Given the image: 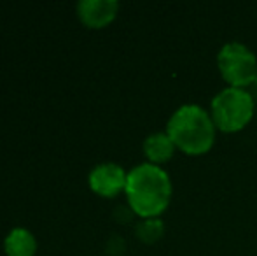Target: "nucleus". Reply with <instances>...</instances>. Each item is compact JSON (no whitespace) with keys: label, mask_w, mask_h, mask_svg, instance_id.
Here are the masks:
<instances>
[{"label":"nucleus","mask_w":257,"mask_h":256,"mask_svg":"<svg viewBox=\"0 0 257 256\" xmlns=\"http://www.w3.org/2000/svg\"><path fill=\"white\" fill-rule=\"evenodd\" d=\"M37 239L30 230L23 226L13 228L4 239L6 256H35L37 254Z\"/></svg>","instance_id":"8"},{"label":"nucleus","mask_w":257,"mask_h":256,"mask_svg":"<svg viewBox=\"0 0 257 256\" xmlns=\"http://www.w3.org/2000/svg\"><path fill=\"white\" fill-rule=\"evenodd\" d=\"M124 195L128 207L140 219L159 218L172 202V178L161 165L144 161L128 170Z\"/></svg>","instance_id":"1"},{"label":"nucleus","mask_w":257,"mask_h":256,"mask_svg":"<svg viewBox=\"0 0 257 256\" xmlns=\"http://www.w3.org/2000/svg\"><path fill=\"white\" fill-rule=\"evenodd\" d=\"M217 67L229 86L247 88L257 75V56L247 44L238 41L226 42L217 53Z\"/></svg>","instance_id":"4"},{"label":"nucleus","mask_w":257,"mask_h":256,"mask_svg":"<svg viewBox=\"0 0 257 256\" xmlns=\"http://www.w3.org/2000/svg\"><path fill=\"white\" fill-rule=\"evenodd\" d=\"M165 233V223L161 221V218H147L140 219L135 226V235L137 239H140L144 244H154Z\"/></svg>","instance_id":"9"},{"label":"nucleus","mask_w":257,"mask_h":256,"mask_svg":"<svg viewBox=\"0 0 257 256\" xmlns=\"http://www.w3.org/2000/svg\"><path fill=\"white\" fill-rule=\"evenodd\" d=\"M254 84L257 86V75H255V81H254Z\"/></svg>","instance_id":"10"},{"label":"nucleus","mask_w":257,"mask_h":256,"mask_svg":"<svg viewBox=\"0 0 257 256\" xmlns=\"http://www.w3.org/2000/svg\"><path fill=\"white\" fill-rule=\"evenodd\" d=\"M128 172L114 161H103L89 170L88 185L93 193L103 198H114L126 190Z\"/></svg>","instance_id":"5"},{"label":"nucleus","mask_w":257,"mask_h":256,"mask_svg":"<svg viewBox=\"0 0 257 256\" xmlns=\"http://www.w3.org/2000/svg\"><path fill=\"white\" fill-rule=\"evenodd\" d=\"M166 133L177 149L191 156L208 153L215 142L217 127L210 111L198 104H184L170 116Z\"/></svg>","instance_id":"2"},{"label":"nucleus","mask_w":257,"mask_h":256,"mask_svg":"<svg viewBox=\"0 0 257 256\" xmlns=\"http://www.w3.org/2000/svg\"><path fill=\"white\" fill-rule=\"evenodd\" d=\"M142 149L149 163L161 165L173 156L177 147L166 132H154L146 137V140L142 144Z\"/></svg>","instance_id":"7"},{"label":"nucleus","mask_w":257,"mask_h":256,"mask_svg":"<svg viewBox=\"0 0 257 256\" xmlns=\"http://www.w3.org/2000/svg\"><path fill=\"white\" fill-rule=\"evenodd\" d=\"M75 13L84 27L100 30L115 20L119 13V2L117 0H81L75 6Z\"/></svg>","instance_id":"6"},{"label":"nucleus","mask_w":257,"mask_h":256,"mask_svg":"<svg viewBox=\"0 0 257 256\" xmlns=\"http://www.w3.org/2000/svg\"><path fill=\"white\" fill-rule=\"evenodd\" d=\"M210 114L217 130L226 133L240 132L255 114L254 97L247 88L226 86L212 99Z\"/></svg>","instance_id":"3"}]
</instances>
